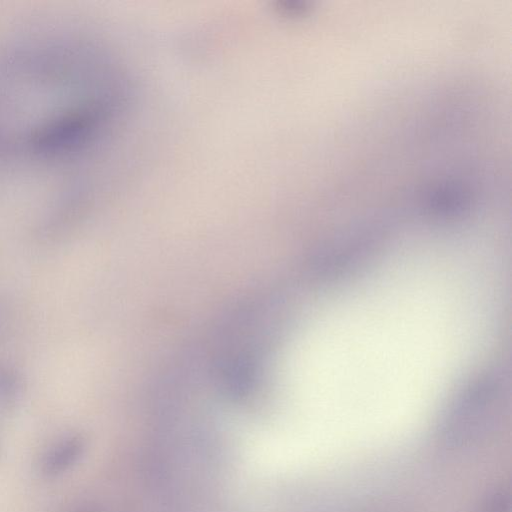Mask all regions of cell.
<instances>
[{
  "label": "cell",
  "mask_w": 512,
  "mask_h": 512,
  "mask_svg": "<svg viewBox=\"0 0 512 512\" xmlns=\"http://www.w3.org/2000/svg\"><path fill=\"white\" fill-rule=\"evenodd\" d=\"M82 447L81 442L77 439H69L59 444L46 457L44 471L47 474H57L65 470L79 456Z\"/></svg>",
  "instance_id": "obj_1"
},
{
  "label": "cell",
  "mask_w": 512,
  "mask_h": 512,
  "mask_svg": "<svg viewBox=\"0 0 512 512\" xmlns=\"http://www.w3.org/2000/svg\"><path fill=\"white\" fill-rule=\"evenodd\" d=\"M479 512H509V502L503 492L491 495L481 506Z\"/></svg>",
  "instance_id": "obj_2"
}]
</instances>
